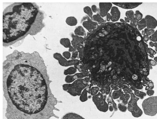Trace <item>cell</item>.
Listing matches in <instances>:
<instances>
[{
	"label": "cell",
	"mask_w": 157,
	"mask_h": 119,
	"mask_svg": "<svg viewBox=\"0 0 157 119\" xmlns=\"http://www.w3.org/2000/svg\"><path fill=\"white\" fill-rule=\"evenodd\" d=\"M3 65L2 86L6 119H49L59 117L58 103L50 88L47 67L36 52L15 50Z\"/></svg>",
	"instance_id": "obj_1"
},
{
	"label": "cell",
	"mask_w": 157,
	"mask_h": 119,
	"mask_svg": "<svg viewBox=\"0 0 157 119\" xmlns=\"http://www.w3.org/2000/svg\"><path fill=\"white\" fill-rule=\"evenodd\" d=\"M43 14L35 4L14 3L3 12V45H10L25 37L35 35L44 26Z\"/></svg>",
	"instance_id": "obj_2"
},
{
	"label": "cell",
	"mask_w": 157,
	"mask_h": 119,
	"mask_svg": "<svg viewBox=\"0 0 157 119\" xmlns=\"http://www.w3.org/2000/svg\"><path fill=\"white\" fill-rule=\"evenodd\" d=\"M89 80L90 78L88 77L78 79L72 83L63 84V89L72 96H80L82 90L90 86Z\"/></svg>",
	"instance_id": "obj_3"
},
{
	"label": "cell",
	"mask_w": 157,
	"mask_h": 119,
	"mask_svg": "<svg viewBox=\"0 0 157 119\" xmlns=\"http://www.w3.org/2000/svg\"><path fill=\"white\" fill-rule=\"evenodd\" d=\"M144 113L153 116L157 113V96L150 97L144 100L142 104Z\"/></svg>",
	"instance_id": "obj_4"
},
{
	"label": "cell",
	"mask_w": 157,
	"mask_h": 119,
	"mask_svg": "<svg viewBox=\"0 0 157 119\" xmlns=\"http://www.w3.org/2000/svg\"><path fill=\"white\" fill-rule=\"evenodd\" d=\"M130 100L128 102L127 109L130 112L132 116L135 117H139L143 114V111L138 106L137 102L140 98L136 97L134 94H130Z\"/></svg>",
	"instance_id": "obj_5"
},
{
	"label": "cell",
	"mask_w": 157,
	"mask_h": 119,
	"mask_svg": "<svg viewBox=\"0 0 157 119\" xmlns=\"http://www.w3.org/2000/svg\"><path fill=\"white\" fill-rule=\"evenodd\" d=\"M106 95L99 91L97 94L92 96L93 102L99 111L106 112L109 109V105L106 102Z\"/></svg>",
	"instance_id": "obj_6"
},
{
	"label": "cell",
	"mask_w": 157,
	"mask_h": 119,
	"mask_svg": "<svg viewBox=\"0 0 157 119\" xmlns=\"http://www.w3.org/2000/svg\"><path fill=\"white\" fill-rule=\"evenodd\" d=\"M54 58L58 61L59 64L63 67H68L74 65L77 66L80 63V61L77 59L67 60L60 53L56 52L53 54Z\"/></svg>",
	"instance_id": "obj_7"
},
{
	"label": "cell",
	"mask_w": 157,
	"mask_h": 119,
	"mask_svg": "<svg viewBox=\"0 0 157 119\" xmlns=\"http://www.w3.org/2000/svg\"><path fill=\"white\" fill-rule=\"evenodd\" d=\"M89 72L87 71L78 73L72 75H67L65 79V82L67 83L73 82L76 79L84 78L89 76Z\"/></svg>",
	"instance_id": "obj_8"
},
{
	"label": "cell",
	"mask_w": 157,
	"mask_h": 119,
	"mask_svg": "<svg viewBox=\"0 0 157 119\" xmlns=\"http://www.w3.org/2000/svg\"><path fill=\"white\" fill-rule=\"evenodd\" d=\"M100 14L102 17H105L112 7L111 2H100L99 4Z\"/></svg>",
	"instance_id": "obj_9"
},
{
	"label": "cell",
	"mask_w": 157,
	"mask_h": 119,
	"mask_svg": "<svg viewBox=\"0 0 157 119\" xmlns=\"http://www.w3.org/2000/svg\"><path fill=\"white\" fill-rule=\"evenodd\" d=\"M116 6L125 9H132L137 7L142 2H112Z\"/></svg>",
	"instance_id": "obj_10"
},
{
	"label": "cell",
	"mask_w": 157,
	"mask_h": 119,
	"mask_svg": "<svg viewBox=\"0 0 157 119\" xmlns=\"http://www.w3.org/2000/svg\"><path fill=\"white\" fill-rule=\"evenodd\" d=\"M82 25L83 27L89 32L92 31L98 26L97 22L92 21L89 18H87V20L83 22Z\"/></svg>",
	"instance_id": "obj_11"
},
{
	"label": "cell",
	"mask_w": 157,
	"mask_h": 119,
	"mask_svg": "<svg viewBox=\"0 0 157 119\" xmlns=\"http://www.w3.org/2000/svg\"><path fill=\"white\" fill-rule=\"evenodd\" d=\"M144 18L146 21L147 28L154 29L157 26V20L152 16L147 15Z\"/></svg>",
	"instance_id": "obj_12"
},
{
	"label": "cell",
	"mask_w": 157,
	"mask_h": 119,
	"mask_svg": "<svg viewBox=\"0 0 157 119\" xmlns=\"http://www.w3.org/2000/svg\"><path fill=\"white\" fill-rule=\"evenodd\" d=\"M110 13L111 16V21L112 22H117L120 19L121 12L117 6H112L110 10Z\"/></svg>",
	"instance_id": "obj_13"
},
{
	"label": "cell",
	"mask_w": 157,
	"mask_h": 119,
	"mask_svg": "<svg viewBox=\"0 0 157 119\" xmlns=\"http://www.w3.org/2000/svg\"><path fill=\"white\" fill-rule=\"evenodd\" d=\"M72 40L71 41V45L76 49L77 46L79 44H83L84 38L82 36L72 34L71 35Z\"/></svg>",
	"instance_id": "obj_14"
},
{
	"label": "cell",
	"mask_w": 157,
	"mask_h": 119,
	"mask_svg": "<svg viewBox=\"0 0 157 119\" xmlns=\"http://www.w3.org/2000/svg\"><path fill=\"white\" fill-rule=\"evenodd\" d=\"M143 16L142 14L139 11L136 10L134 13V19L130 21V25L136 27L138 22L142 19Z\"/></svg>",
	"instance_id": "obj_15"
},
{
	"label": "cell",
	"mask_w": 157,
	"mask_h": 119,
	"mask_svg": "<svg viewBox=\"0 0 157 119\" xmlns=\"http://www.w3.org/2000/svg\"><path fill=\"white\" fill-rule=\"evenodd\" d=\"M61 119H86L81 116L75 113L69 112L64 115Z\"/></svg>",
	"instance_id": "obj_16"
},
{
	"label": "cell",
	"mask_w": 157,
	"mask_h": 119,
	"mask_svg": "<svg viewBox=\"0 0 157 119\" xmlns=\"http://www.w3.org/2000/svg\"><path fill=\"white\" fill-rule=\"evenodd\" d=\"M91 86H90L84 89L82 91L80 95L79 100L81 102H84L87 100L88 93H90V90Z\"/></svg>",
	"instance_id": "obj_17"
},
{
	"label": "cell",
	"mask_w": 157,
	"mask_h": 119,
	"mask_svg": "<svg viewBox=\"0 0 157 119\" xmlns=\"http://www.w3.org/2000/svg\"><path fill=\"white\" fill-rule=\"evenodd\" d=\"M66 24L70 26H74L77 25L78 21L74 17L70 16L67 17L65 20Z\"/></svg>",
	"instance_id": "obj_18"
},
{
	"label": "cell",
	"mask_w": 157,
	"mask_h": 119,
	"mask_svg": "<svg viewBox=\"0 0 157 119\" xmlns=\"http://www.w3.org/2000/svg\"><path fill=\"white\" fill-rule=\"evenodd\" d=\"M74 33L75 35L82 36L86 34V31L84 28L82 26H78L75 29Z\"/></svg>",
	"instance_id": "obj_19"
},
{
	"label": "cell",
	"mask_w": 157,
	"mask_h": 119,
	"mask_svg": "<svg viewBox=\"0 0 157 119\" xmlns=\"http://www.w3.org/2000/svg\"><path fill=\"white\" fill-rule=\"evenodd\" d=\"M60 44L65 48H69L71 46V42L68 38H62L60 40Z\"/></svg>",
	"instance_id": "obj_20"
},
{
	"label": "cell",
	"mask_w": 157,
	"mask_h": 119,
	"mask_svg": "<svg viewBox=\"0 0 157 119\" xmlns=\"http://www.w3.org/2000/svg\"><path fill=\"white\" fill-rule=\"evenodd\" d=\"M77 69L74 67H70L64 71L63 74L65 75H72L75 74Z\"/></svg>",
	"instance_id": "obj_21"
},
{
	"label": "cell",
	"mask_w": 157,
	"mask_h": 119,
	"mask_svg": "<svg viewBox=\"0 0 157 119\" xmlns=\"http://www.w3.org/2000/svg\"><path fill=\"white\" fill-rule=\"evenodd\" d=\"M130 97V95L129 94L124 93L122 92L120 97V99L122 101V103L124 105L128 103V101Z\"/></svg>",
	"instance_id": "obj_22"
},
{
	"label": "cell",
	"mask_w": 157,
	"mask_h": 119,
	"mask_svg": "<svg viewBox=\"0 0 157 119\" xmlns=\"http://www.w3.org/2000/svg\"><path fill=\"white\" fill-rule=\"evenodd\" d=\"M92 19L95 22L99 23H102L105 21L103 17L98 13L94 15L92 17Z\"/></svg>",
	"instance_id": "obj_23"
},
{
	"label": "cell",
	"mask_w": 157,
	"mask_h": 119,
	"mask_svg": "<svg viewBox=\"0 0 157 119\" xmlns=\"http://www.w3.org/2000/svg\"><path fill=\"white\" fill-rule=\"evenodd\" d=\"M137 25L140 30H142L146 27V23L145 19L143 18L139 21L137 23Z\"/></svg>",
	"instance_id": "obj_24"
},
{
	"label": "cell",
	"mask_w": 157,
	"mask_h": 119,
	"mask_svg": "<svg viewBox=\"0 0 157 119\" xmlns=\"http://www.w3.org/2000/svg\"><path fill=\"white\" fill-rule=\"evenodd\" d=\"M84 12L87 14L91 19H92L93 12L91 8L89 6H86L83 8Z\"/></svg>",
	"instance_id": "obj_25"
},
{
	"label": "cell",
	"mask_w": 157,
	"mask_h": 119,
	"mask_svg": "<svg viewBox=\"0 0 157 119\" xmlns=\"http://www.w3.org/2000/svg\"><path fill=\"white\" fill-rule=\"evenodd\" d=\"M123 91L121 89L114 90L112 93V97L113 99H117L121 96Z\"/></svg>",
	"instance_id": "obj_26"
},
{
	"label": "cell",
	"mask_w": 157,
	"mask_h": 119,
	"mask_svg": "<svg viewBox=\"0 0 157 119\" xmlns=\"http://www.w3.org/2000/svg\"><path fill=\"white\" fill-rule=\"evenodd\" d=\"M125 15L131 21H132L134 17V11L131 10L127 11L125 13Z\"/></svg>",
	"instance_id": "obj_27"
},
{
	"label": "cell",
	"mask_w": 157,
	"mask_h": 119,
	"mask_svg": "<svg viewBox=\"0 0 157 119\" xmlns=\"http://www.w3.org/2000/svg\"><path fill=\"white\" fill-rule=\"evenodd\" d=\"M134 94L137 97L143 99L144 96L146 95V94L143 92L139 91L137 90H135Z\"/></svg>",
	"instance_id": "obj_28"
},
{
	"label": "cell",
	"mask_w": 157,
	"mask_h": 119,
	"mask_svg": "<svg viewBox=\"0 0 157 119\" xmlns=\"http://www.w3.org/2000/svg\"><path fill=\"white\" fill-rule=\"evenodd\" d=\"M100 90L98 86H93L90 90V94L93 96L98 93Z\"/></svg>",
	"instance_id": "obj_29"
},
{
	"label": "cell",
	"mask_w": 157,
	"mask_h": 119,
	"mask_svg": "<svg viewBox=\"0 0 157 119\" xmlns=\"http://www.w3.org/2000/svg\"><path fill=\"white\" fill-rule=\"evenodd\" d=\"M149 40L154 42H157V29L149 37Z\"/></svg>",
	"instance_id": "obj_30"
},
{
	"label": "cell",
	"mask_w": 157,
	"mask_h": 119,
	"mask_svg": "<svg viewBox=\"0 0 157 119\" xmlns=\"http://www.w3.org/2000/svg\"><path fill=\"white\" fill-rule=\"evenodd\" d=\"M83 48L84 46L83 44H78L76 47L77 51L79 53V57L82 56Z\"/></svg>",
	"instance_id": "obj_31"
},
{
	"label": "cell",
	"mask_w": 157,
	"mask_h": 119,
	"mask_svg": "<svg viewBox=\"0 0 157 119\" xmlns=\"http://www.w3.org/2000/svg\"><path fill=\"white\" fill-rule=\"evenodd\" d=\"M117 107L119 110L122 112H125L127 109V108L125 105L122 103L118 104Z\"/></svg>",
	"instance_id": "obj_32"
},
{
	"label": "cell",
	"mask_w": 157,
	"mask_h": 119,
	"mask_svg": "<svg viewBox=\"0 0 157 119\" xmlns=\"http://www.w3.org/2000/svg\"><path fill=\"white\" fill-rule=\"evenodd\" d=\"M63 56L67 60L69 59L71 57V54L69 51H65L62 53Z\"/></svg>",
	"instance_id": "obj_33"
},
{
	"label": "cell",
	"mask_w": 157,
	"mask_h": 119,
	"mask_svg": "<svg viewBox=\"0 0 157 119\" xmlns=\"http://www.w3.org/2000/svg\"><path fill=\"white\" fill-rule=\"evenodd\" d=\"M144 31L146 35L148 36L151 35L155 32L154 29H149L147 28L145 29Z\"/></svg>",
	"instance_id": "obj_34"
},
{
	"label": "cell",
	"mask_w": 157,
	"mask_h": 119,
	"mask_svg": "<svg viewBox=\"0 0 157 119\" xmlns=\"http://www.w3.org/2000/svg\"><path fill=\"white\" fill-rule=\"evenodd\" d=\"M78 54V53L77 50L73 52L71 57V60L76 59Z\"/></svg>",
	"instance_id": "obj_35"
},
{
	"label": "cell",
	"mask_w": 157,
	"mask_h": 119,
	"mask_svg": "<svg viewBox=\"0 0 157 119\" xmlns=\"http://www.w3.org/2000/svg\"><path fill=\"white\" fill-rule=\"evenodd\" d=\"M147 52L149 55H154L157 52L156 51L154 50L151 48H148L147 49Z\"/></svg>",
	"instance_id": "obj_36"
},
{
	"label": "cell",
	"mask_w": 157,
	"mask_h": 119,
	"mask_svg": "<svg viewBox=\"0 0 157 119\" xmlns=\"http://www.w3.org/2000/svg\"><path fill=\"white\" fill-rule=\"evenodd\" d=\"M149 44L150 46L151 47H155L156 52H157V42H154L151 41L149 42Z\"/></svg>",
	"instance_id": "obj_37"
},
{
	"label": "cell",
	"mask_w": 157,
	"mask_h": 119,
	"mask_svg": "<svg viewBox=\"0 0 157 119\" xmlns=\"http://www.w3.org/2000/svg\"><path fill=\"white\" fill-rule=\"evenodd\" d=\"M154 93V91L152 89H148L146 93L147 95L150 96L153 95Z\"/></svg>",
	"instance_id": "obj_38"
},
{
	"label": "cell",
	"mask_w": 157,
	"mask_h": 119,
	"mask_svg": "<svg viewBox=\"0 0 157 119\" xmlns=\"http://www.w3.org/2000/svg\"><path fill=\"white\" fill-rule=\"evenodd\" d=\"M123 91L125 94H130L132 92V90L129 88H125L123 89Z\"/></svg>",
	"instance_id": "obj_39"
},
{
	"label": "cell",
	"mask_w": 157,
	"mask_h": 119,
	"mask_svg": "<svg viewBox=\"0 0 157 119\" xmlns=\"http://www.w3.org/2000/svg\"><path fill=\"white\" fill-rule=\"evenodd\" d=\"M91 9L93 12L94 13H96L98 11V8L96 5H93L91 6Z\"/></svg>",
	"instance_id": "obj_40"
},
{
	"label": "cell",
	"mask_w": 157,
	"mask_h": 119,
	"mask_svg": "<svg viewBox=\"0 0 157 119\" xmlns=\"http://www.w3.org/2000/svg\"><path fill=\"white\" fill-rule=\"evenodd\" d=\"M105 94L108 95L110 93V90H111V88L109 86H107L105 88Z\"/></svg>",
	"instance_id": "obj_41"
},
{
	"label": "cell",
	"mask_w": 157,
	"mask_h": 119,
	"mask_svg": "<svg viewBox=\"0 0 157 119\" xmlns=\"http://www.w3.org/2000/svg\"><path fill=\"white\" fill-rule=\"evenodd\" d=\"M76 49L74 48L72 45L69 48L68 51L70 52H73L76 51Z\"/></svg>",
	"instance_id": "obj_42"
},
{
	"label": "cell",
	"mask_w": 157,
	"mask_h": 119,
	"mask_svg": "<svg viewBox=\"0 0 157 119\" xmlns=\"http://www.w3.org/2000/svg\"><path fill=\"white\" fill-rule=\"evenodd\" d=\"M106 20L108 21H109L110 20H111V15L110 13H108L107 15H106Z\"/></svg>",
	"instance_id": "obj_43"
},
{
	"label": "cell",
	"mask_w": 157,
	"mask_h": 119,
	"mask_svg": "<svg viewBox=\"0 0 157 119\" xmlns=\"http://www.w3.org/2000/svg\"><path fill=\"white\" fill-rule=\"evenodd\" d=\"M149 60L152 66H155L157 65V63L155 61L151 59Z\"/></svg>",
	"instance_id": "obj_44"
},
{
	"label": "cell",
	"mask_w": 157,
	"mask_h": 119,
	"mask_svg": "<svg viewBox=\"0 0 157 119\" xmlns=\"http://www.w3.org/2000/svg\"><path fill=\"white\" fill-rule=\"evenodd\" d=\"M143 38L145 42H147L149 40V36L146 34L143 36Z\"/></svg>",
	"instance_id": "obj_45"
},
{
	"label": "cell",
	"mask_w": 157,
	"mask_h": 119,
	"mask_svg": "<svg viewBox=\"0 0 157 119\" xmlns=\"http://www.w3.org/2000/svg\"><path fill=\"white\" fill-rule=\"evenodd\" d=\"M99 91L102 94H104L105 93V89H100Z\"/></svg>",
	"instance_id": "obj_46"
},
{
	"label": "cell",
	"mask_w": 157,
	"mask_h": 119,
	"mask_svg": "<svg viewBox=\"0 0 157 119\" xmlns=\"http://www.w3.org/2000/svg\"><path fill=\"white\" fill-rule=\"evenodd\" d=\"M109 109L110 111H113L114 110V108L113 106H110L109 107Z\"/></svg>",
	"instance_id": "obj_47"
},
{
	"label": "cell",
	"mask_w": 157,
	"mask_h": 119,
	"mask_svg": "<svg viewBox=\"0 0 157 119\" xmlns=\"http://www.w3.org/2000/svg\"><path fill=\"white\" fill-rule=\"evenodd\" d=\"M124 21L125 22L127 23H129L130 22V20L126 17H124Z\"/></svg>",
	"instance_id": "obj_48"
},
{
	"label": "cell",
	"mask_w": 157,
	"mask_h": 119,
	"mask_svg": "<svg viewBox=\"0 0 157 119\" xmlns=\"http://www.w3.org/2000/svg\"><path fill=\"white\" fill-rule=\"evenodd\" d=\"M120 21L122 22H123V23H125V21H124L123 19H120Z\"/></svg>",
	"instance_id": "obj_49"
},
{
	"label": "cell",
	"mask_w": 157,
	"mask_h": 119,
	"mask_svg": "<svg viewBox=\"0 0 157 119\" xmlns=\"http://www.w3.org/2000/svg\"><path fill=\"white\" fill-rule=\"evenodd\" d=\"M154 59V60L157 63V56L155 57Z\"/></svg>",
	"instance_id": "obj_50"
},
{
	"label": "cell",
	"mask_w": 157,
	"mask_h": 119,
	"mask_svg": "<svg viewBox=\"0 0 157 119\" xmlns=\"http://www.w3.org/2000/svg\"><path fill=\"white\" fill-rule=\"evenodd\" d=\"M142 34L144 36L145 35V33L144 30H142Z\"/></svg>",
	"instance_id": "obj_51"
},
{
	"label": "cell",
	"mask_w": 157,
	"mask_h": 119,
	"mask_svg": "<svg viewBox=\"0 0 157 119\" xmlns=\"http://www.w3.org/2000/svg\"><path fill=\"white\" fill-rule=\"evenodd\" d=\"M149 56L151 57V58H153L154 57V55H149Z\"/></svg>",
	"instance_id": "obj_52"
}]
</instances>
